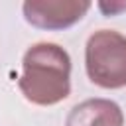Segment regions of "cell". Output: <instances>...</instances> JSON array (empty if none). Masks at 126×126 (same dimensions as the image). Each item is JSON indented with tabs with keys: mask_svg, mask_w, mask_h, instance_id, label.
<instances>
[{
	"mask_svg": "<svg viewBox=\"0 0 126 126\" xmlns=\"http://www.w3.org/2000/svg\"><path fill=\"white\" fill-rule=\"evenodd\" d=\"M20 93L26 100L39 106H51L71 94V57L51 41L33 43L22 59Z\"/></svg>",
	"mask_w": 126,
	"mask_h": 126,
	"instance_id": "1",
	"label": "cell"
},
{
	"mask_svg": "<svg viewBox=\"0 0 126 126\" xmlns=\"http://www.w3.org/2000/svg\"><path fill=\"white\" fill-rule=\"evenodd\" d=\"M85 69L102 89L126 87V35L114 30L91 33L85 45Z\"/></svg>",
	"mask_w": 126,
	"mask_h": 126,
	"instance_id": "2",
	"label": "cell"
},
{
	"mask_svg": "<svg viewBox=\"0 0 126 126\" xmlns=\"http://www.w3.org/2000/svg\"><path fill=\"white\" fill-rule=\"evenodd\" d=\"M91 8L89 0H28L24 18L39 30H65L77 24Z\"/></svg>",
	"mask_w": 126,
	"mask_h": 126,
	"instance_id": "3",
	"label": "cell"
},
{
	"mask_svg": "<svg viewBox=\"0 0 126 126\" xmlns=\"http://www.w3.org/2000/svg\"><path fill=\"white\" fill-rule=\"evenodd\" d=\"M65 126H124V112L114 100L89 98L71 108Z\"/></svg>",
	"mask_w": 126,
	"mask_h": 126,
	"instance_id": "4",
	"label": "cell"
},
{
	"mask_svg": "<svg viewBox=\"0 0 126 126\" xmlns=\"http://www.w3.org/2000/svg\"><path fill=\"white\" fill-rule=\"evenodd\" d=\"M98 6H100V10H104L106 14H114V12H118V10H126V2H120V4H110V6H106L104 2H100Z\"/></svg>",
	"mask_w": 126,
	"mask_h": 126,
	"instance_id": "5",
	"label": "cell"
}]
</instances>
